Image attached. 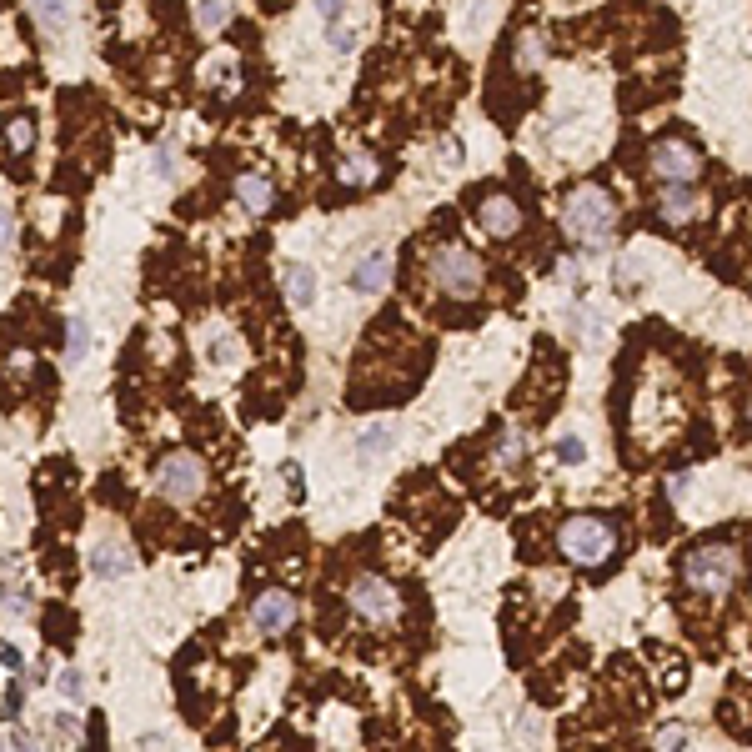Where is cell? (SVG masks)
<instances>
[{
    "instance_id": "6da1fadb",
    "label": "cell",
    "mask_w": 752,
    "mask_h": 752,
    "mask_svg": "<svg viewBox=\"0 0 752 752\" xmlns=\"http://www.w3.org/2000/svg\"><path fill=\"white\" fill-rule=\"evenodd\" d=\"M617 221H622V211H617V196L607 186L587 181V186H572V196L562 201V231L577 246H587V251L612 246L617 241Z\"/></svg>"
},
{
    "instance_id": "7a4b0ae2",
    "label": "cell",
    "mask_w": 752,
    "mask_h": 752,
    "mask_svg": "<svg viewBox=\"0 0 752 752\" xmlns=\"http://www.w3.org/2000/svg\"><path fill=\"white\" fill-rule=\"evenodd\" d=\"M742 577V547L727 542V537H712V542H697L687 557H682V582L702 597H722L732 592Z\"/></svg>"
},
{
    "instance_id": "3957f363",
    "label": "cell",
    "mask_w": 752,
    "mask_h": 752,
    "mask_svg": "<svg viewBox=\"0 0 752 752\" xmlns=\"http://www.w3.org/2000/svg\"><path fill=\"white\" fill-rule=\"evenodd\" d=\"M557 547L572 567H607L617 557V522L612 517H567L557 527Z\"/></svg>"
},
{
    "instance_id": "277c9868",
    "label": "cell",
    "mask_w": 752,
    "mask_h": 752,
    "mask_svg": "<svg viewBox=\"0 0 752 752\" xmlns=\"http://www.w3.org/2000/svg\"><path fill=\"white\" fill-rule=\"evenodd\" d=\"M432 281H437V291H447V296H477L482 281H487V266H482V256L467 251L462 241H447V246H437V256H432Z\"/></svg>"
},
{
    "instance_id": "5b68a950",
    "label": "cell",
    "mask_w": 752,
    "mask_h": 752,
    "mask_svg": "<svg viewBox=\"0 0 752 752\" xmlns=\"http://www.w3.org/2000/svg\"><path fill=\"white\" fill-rule=\"evenodd\" d=\"M206 487V467L196 452H166L156 462V492L171 497V502H196Z\"/></svg>"
},
{
    "instance_id": "8992f818",
    "label": "cell",
    "mask_w": 752,
    "mask_h": 752,
    "mask_svg": "<svg viewBox=\"0 0 752 752\" xmlns=\"http://www.w3.org/2000/svg\"><path fill=\"white\" fill-rule=\"evenodd\" d=\"M647 166L657 181H697L702 176V151L682 136H662L652 151H647Z\"/></svg>"
},
{
    "instance_id": "52a82bcc",
    "label": "cell",
    "mask_w": 752,
    "mask_h": 752,
    "mask_svg": "<svg viewBox=\"0 0 752 752\" xmlns=\"http://www.w3.org/2000/svg\"><path fill=\"white\" fill-rule=\"evenodd\" d=\"M346 602H351V612L356 617H366V622H392L397 617V587L387 582V577H371V572H361L351 587H346Z\"/></svg>"
},
{
    "instance_id": "ba28073f",
    "label": "cell",
    "mask_w": 752,
    "mask_h": 752,
    "mask_svg": "<svg viewBox=\"0 0 752 752\" xmlns=\"http://www.w3.org/2000/svg\"><path fill=\"white\" fill-rule=\"evenodd\" d=\"M296 617H301V607H296V597H291L286 587H266V592L251 602V622H256L261 637H286V632L296 627Z\"/></svg>"
},
{
    "instance_id": "9c48e42d",
    "label": "cell",
    "mask_w": 752,
    "mask_h": 752,
    "mask_svg": "<svg viewBox=\"0 0 752 752\" xmlns=\"http://www.w3.org/2000/svg\"><path fill=\"white\" fill-rule=\"evenodd\" d=\"M472 216H477V226H482L487 236H497V241H507V236L522 231V206H517L512 196H502V191L482 196V201L472 206Z\"/></svg>"
},
{
    "instance_id": "30bf717a",
    "label": "cell",
    "mask_w": 752,
    "mask_h": 752,
    "mask_svg": "<svg viewBox=\"0 0 752 752\" xmlns=\"http://www.w3.org/2000/svg\"><path fill=\"white\" fill-rule=\"evenodd\" d=\"M697 211H702V196H697L692 181H667L662 186V196H657V221L662 226H687Z\"/></svg>"
},
{
    "instance_id": "8fae6325",
    "label": "cell",
    "mask_w": 752,
    "mask_h": 752,
    "mask_svg": "<svg viewBox=\"0 0 752 752\" xmlns=\"http://www.w3.org/2000/svg\"><path fill=\"white\" fill-rule=\"evenodd\" d=\"M387 281H392V251H366L351 266V291L356 296H382Z\"/></svg>"
},
{
    "instance_id": "7c38bea8",
    "label": "cell",
    "mask_w": 752,
    "mask_h": 752,
    "mask_svg": "<svg viewBox=\"0 0 752 752\" xmlns=\"http://www.w3.org/2000/svg\"><path fill=\"white\" fill-rule=\"evenodd\" d=\"M231 191H236V201H241L251 216H266V211L276 206V186H271L266 176H256V171H251V176H236Z\"/></svg>"
},
{
    "instance_id": "4fadbf2b",
    "label": "cell",
    "mask_w": 752,
    "mask_h": 752,
    "mask_svg": "<svg viewBox=\"0 0 752 752\" xmlns=\"http://www.w3.org/2000/svg\"><path fill=\"white\" fill-rule=\"evenodd\" d=\"M91 572L96 577H126V572H136V557L121 542H101V547H91Z\"/></svg>"
},
{
    "instance_id": "5bb4252c",
    "label": "cell",
    "mask_w": 752,
    "mask_h": 752,
    "mask_svg": "<svg viewBox=\"0 0 752 752\" xmlns=\"http://www.w3.org/2000/svg\"><path fill=\"white\" fill-rule=\"evenodd\" d=\"M336 176H341V186H361V191H366V186L382 181V161H376L371 151H351V156L341 161Z\"/></svg>"
},
{
    "instance_id": "9a60e30c",
    "label": "cell",
    "mask_w": 752,
    "mask_h": 752,
    "mask_svg": "<svg viewBox=\"0 0 752 752\" xmlns=\"http://www.w3.org/2000/svg\"><path fill=\"white\" fill-rule=\"evenodd\" d=\"M26 6H31V21L46 36H61L71 26V0H26Z\"/></svg>"
},
{
    "instance_id": "2e32d148",
    "label": "cell",
    "mask_w": 752,
    "mask_h": 752,
    "mask_svg": "<svg viewBox=\"0 0 752 752\" xmlns=\"http://www.w3.org/2000/svg\"><path fill=\"white\" fill-rule=\"evenodd\" d=\"M281 286H286L291 306H311V301H316V271H311V266H286V271H281Z\"/></svg>"
},
{
    "instance_id": "e0dca14e",
    "label": "cell",
    "mask_w": 752,
    "mask_h": 752,
    "mask_svg": "<svg viewBox=\"0 0 752 752\" xmlns=\"http://www.w3.org/2000/svg\"><path fill=\"white\" fill-rule=\"evenodd\" d=\"M497 467H502V472H522V467H527V437H522L517 427L502 432V442H497Z\"/></svg>"
},
{
    "instance_id": "ac0fdd59",
    "label": "cell",
    "mask_w": 752,
    "mask_h": 752,
    "mask_svg": "<svg viewBox=\"0 0 752 752\" xmlns=\"http://www.w3.org/2000/svg\"><path fill=\"white\" fill-rule=\"evenodd\" d=\"M356 41H361L356 16H346V11H341L336 21H326V46H331V51H341V56H346V51H356Z\"/></svg>"
},
{
    "instance_id": "d6986e66",
    "label": "cell",
    "mask_w": 752,
    "mask_h": 752,
    "mask_svg": "<svg viewBox=\"0 0 752 752\" xmlns=\"http://www.w3.org/2000/svg\"><path fill=\"white\" fill-rule=\"evenodd\" d=\"M397 442V422H376V427H366L361 437H356V452L361 457H376V452H387Z\"/></svg>"
},
{
    "instance_id": "ffe728a7",
    "label": "cell",
    "mask_w": 752,
    "mask_h": 752,
    "mask_svg": "<svg viewBox=\"0 0 752 752\" xmlns=\"http://www.w3.org/2000/svg\"><path fill=\"white\" fill-rule=\"evenodd\" d=\"M31 146H36V121H31V116H11V121H6V151H11V156H26Z\"/></svg>"
},
{
    "instance_id": "44dd1931",
    "label": "cell",
    "mask_w": 752,
    "mask_h": 752,
    "mask_svg": "<svg viewBox=\"0 0 752 752\" xmlns=\"http://www.w3.org/2000/svg\"><path fill=\"white\" fill-rule=\"evenodd\" d=\"M86 356H91V321L71 316L66 321V361H86Z\"/></svg>"
},
{
    "instance_id": "7402d4cb",
    "label": "cell",
    "mask_w": 752,
    "mask_h": 752,
    "mask_svg": "<svg viewBox=\"0 0 752 752\" xmlns=\"http://www.w3.org/2000/svg\"><path fill=\"white\" fill-rule=\"evenodd\" d=\"M226 21H231V0H201V6H196V26L206 36H216Z\"/></svg>"
},
{
    "instance_id": "603a6c76",
    "label": "cell",
    "mask_w": 752,
    "mask_h": 752,
    "mask_svg": "<svg viewBox=\"0 0 752 752\" xmlns=\"http://www.w3.org/2000/svg\"><path fill=\"white\" fill-rule=\"evenodd\" d=\"M557 462H562V467H582V462H587V442H582L577 432H567V437L557 442Z\"/></svg>"
},
{
    "instance_id": "cb8c5ba5",
    "label": "cell",
    "mask_w": 752,
    "mask_h": 752,
    "mask_svg": "<svg viewBox=\"0 0 752 752\" xmlns=\"http://www.w3.org/2000/svg\"><path fill=\"white\" fill-rule=\"evenodd\" d=\"M692 742V727L687 722H667V727H657V737H652V747H687Z\"/></svg>"
},
{
    "instance_id": "d4e9b609",
    "label": "cell",
    "mask_w": 752,
    "mask_h": 752,
    "mask_svg": "<svg viewBox=\"0 0 752 752\" xmlns=\"http://www.w3.org/2000/svg\"><path fill=\"white\" fill-rule=\"evenodd\" d=\"M151 176H156V181H176V151H171V146H156V151H151Z\"/></svg>"
},
{
    "instance_id": "484cf974",
    "label": "cell",
    "mask_w": 752,
    "mask_h": 752,
    "mask_svg": "<svg viewBox=\"0 0 752 752\" xmlns=\"http://www.w3.org/2000/svg\"><path fill=\"white\" fill-rule=\"evenodd\" d=\"M211 361H216V366H231V361H236V336H231V331H216V336H211Z\"/></svg>"
},
{
    "instance_id": "4316f807",
    "label": "cell",
    "mask_w": 752,
    "mask_h": 752,
    "mask_svg": "<svg viewBox=\"0 0 752 752\" xmlns=\"http://www.w3.org/2000/svg\"><path fill=\"white\" fill-rule=\"evenodd\" d=\"M61 692H66V702H86V672H81V667H66V672H61Z\"/></svg>"
},
{
    "instance_id": "83f0119b",
    "label": "cell",
    "mask_w": 752,
    "mask_h": 752,
    "mask_svg": "<svg viewBox=\"0 0 752 752\" xmlns=\"http://www.w3.org/2000/svg\"><path fill=\"white\" fill-rule=\"evenodd\" d=\"M51 732H56L61 742H71V737H81V717H76V712H61V717H51Z\"/></svg>"
},
{
    "instance_id": "f1b7e54d",
    "label": "cell",
    "mask_w": 752,
    "mask_h": 752,
    "mask_svg": "<svg viewBox=\"0 0 752 752\" xmlns=\"http://www.w3.org/2000/svg\"><path fill=\"white\" fill-rule=\"evenodd\" d=\"M0 662H6V672H26V657H21V647H11V642H0Z\"/></svg>"
},
{
    "instance_id": "f546056e",
    "label": "cell",
    "mask_w": 752,
    "mask_h": 752,
    "mask_svg": "<svg viewBox=\"0 0 752 752\" xmlns=\"http://www.w3.org/2000/svg\"><path fill=\"white\" fill-rule=\"evenodd\" d=\"M16 241V216H11V206H0V251H6Z\"/></svg>"
},
{
    "instance_id": "4dcf8cb0",
    "label": "cell",
    "mask_w": 752,
    "mask_h": 752,
    "mask_svg": "<svg viewBox=\"0 0 752 752\" xmlns=\"http://www.w3.org/2000/svg\"><path fill=\"white\" fill-rule=\"evenodd\" d=\"M346 6H351V0H316V16H321V21H336Z\"/></svg>"
},
{
    "instance_id": "1f68e13d",
    "label": "cell",
    "mask_w": 752,
    "mask_h": 752,
    "mask_svg": "<svg viewBox=\"0 0 752 752\" xmlns=\"http://www.w3.org/2000/svg\"><path fill=\"white\" fill-rule=\"evenodd\" d=\"M21 702H26V682H11V692H6V717H16Z\"/></svg>"
},
{
    "instance_id": "d6a6232c",
    "label": "cell",
    "mask_w": 752,
    "mask_h": 752,
    "mask_svg": "<svg viewBox=\"0 0 752 752\" xmlns=\"http://www.w3.org/2000/svg\"><path fill=\"white\" fill-rule=\"evenodd\" d=\"M286 487H291V502H301V472H296V462H286Z\"/></svg>"
},
{
    "instance_id": "836d02e7",
    "label": "cell",
    "mask_w": 752,
    "mask_h": 752,
    "mask_svg": "<svg viewBox=\"0 0 752 752\" xmlns=\"http://www.w3.org/2000/svg\"><path fill=\"white\" fill-rule=\"evenodd\" d=\"M747 427H752V402H747Z\"/></svg>"
}]
</instances>
